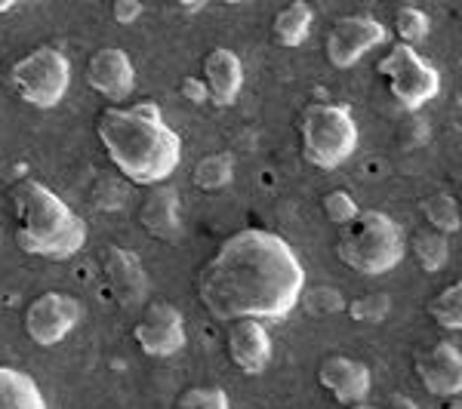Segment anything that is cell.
Returning a JSON list of instances; mask_svg holds the SVG:
<instances>
[{"label": "cell", "mask_w": 462, "mask_h": 409, "mask_svg": "<svg viewBox=\"0 0 462 409\" xmlns=\"http://www.w3.org/2000/svg\"><path fill=\"white\" fill-rule=\"evenodd\" d=\"M324 215L327 219L333 222L337 228H342V225H348V222L355 219L357 215V204H355V197L348 195L346 188H337V191H327L324 195Z\"/></svg>", "instance_id": "28"}, {"label": "cell", "mask_w": 462, "mask_h": 409, "mask_svg": "<svg viewBox=\"0 0 462 409\" xmlns=\"http://www.w3.org/2000/svg\"><path fill=\"white\" fill-rule=\"evenodd\" d=\"M346 314L357 323H383L392 314V295L389 293H367L346 302Z\"/></svg>", "instance_id": "24"}, {"label": "cell", "mask_w": 462, "mask_h": 409, "mask_svg": "<svg viewBox=\"0 0 462 409\" xmlns=\"http://www.w3.org/2000/svg\"><path fill=\"white\" fill-rule=\"evenodd\" d=\"M198 299L222 323L284 321L300 308L305 268L281 234L244 228L198 271Z\"/></svg>", "instance_id": "1"}, {"label": "cell", "mask_w": 462, "mask_h": 409, "mask_svg": "<svg viewBox=\"0 0 462 409\" xmlns=\"http://www.w3.org/2000/svg\"><path fill=\"white\" fill-rule=\"evenodd\" d=\"M102 277H106L108 295L121 308H136L148 295V274L143 259L126 247H108L106 265H102Z\"/></svg>", "instance_id": "12"}, {"label": "cell", "mask_w": 462, "mask_h": 409, "mask_svg": "<svg viewBox=\"0 0 462 409\" xmlns=\"http://www.w3.org/2000/svg\"><path fill=\"white\" fill-rule=\"evenodd\" d=\"M300 302L309 308V314H315V317H327V314H339V311H346V299H342V293L337 286H311V289L305 286Z\"/></svg>", "instance_id": "27"}, {"label": "cell", "mask_w": 462, "mask_h": 409, "mask_svg": "<svg viewBox=\"0 0 462 409\" xmlns=\"http://www.w3.org/2000/svg\"><path fill=\"white\" fill-rule=\"evenodd\" d=\"M143 13H145V6L139 4V0H117V4L111 6V19H115L117 25H133Z\"/></svg>", "instance_id": "29"}, {"label": "cell", "mask_w": 462, "mask_h": 409, "mask_svg": "<svg viewBox=\"0 0 462 409\" xmlns=\"http://www.w3.org/2000/svg\"><path fill=\"white\" fill-rule=\"evenodd\" d=\"M407 247L413 250L416 262H420L422 271H429V274L441 271V268L447 265V259H450V241H447L444 234L431 232V228L416 232L413 237H410Z\"/></svg>", "instance_id": "20"}, {"label": "cell", "mask_w": 462, "mask_h": 409, "mask_svg": "<svg viewBox=\"0 0 462 409\" xmlns=\"http://www.w3.org/2000/svg\"><path fill=\"white\" fill-rule=\"evenodd\" d=\"M139 225L154 241H176L182 232V219H179V191L170 188L167 182L154 185L152 195L139 206Z\"/></svg>", "instance_id": "17"}, {"label": "cell", "mask_w": 462, "mask_h": 409, "mask_svg": "<svg viewBox=\"0 0 462 409\" xmlns=\"http://www.w3.org/2000/svg\"><path fill=\"white\" fill-rule=\"evenodd\" d=\"M84 321V304H80L69 293H41L37 299L25 308L22 326H25V336L41 348L59 345L69 332Z\"/></svg>", "instance_id": "8"}, {"label": "cell", "mask_w": 462, "mask_h": 409, "mask_svg": "<svg viewBox=\"0 0 462 409\" xmlns=\"http://www.w3.org/2000/svg\"><path fill=\"white\" fill-rule=\"evenodd\" d=\"M318 382L337 404L361 406L367 400L370 388H374V373H370L367 363L355 360V357L330 354L327 360H320Z\"/></svg>", "instance_id": "11"}, {"label": "cell", "mask_w": 462, "mask_h": 409, "mask_svg": "<svg viewBox=\"0 0 462 409\" xmlns=\"http://www.w3.org/2000/svg\"><path fill=\"white\" fill-rule=\"evenodd\" d=\"M413 369L422 388L435 394V397L447 400V397H457L462 391V354L450 341H438L429 351L416 354Z\"/></svg>", "instance_id": "13"}, {"label": "cell", "mask_w": 462, "mask_h": 409, "mask_svg": "<svg viewBox=\"0 0 462 409\" xmlns=\"http://www.w3.org/2000/svg\"><path fill=\"white\" fill-rule=\"evenodd\" d=\"M385 37V25L376 16H367V13H352V16H339L327 32V62L333 68H352V65L361 62L370 50L383 47Z\"/></svg>", "instance_id": "9"}, {"label": "cell", "mask_w": 462, "mask_h": 409, "mask_svg": "<svg viewBox=\"0 0 462 409\" xmlns=\"http://www.w3.org/2000/svg\"><path fill=\"white\" fill-rule=\"evenodd\" d=\"M182 99H189L191 105H204V102H210V95H207V86L200 77H185L182 80Z\"/></svg>", "instance_id": "30"}, {"label": "cell", "mask_w": 462, "mask_h": 409, "mask_svg": "<svg viewBox=\"0 0 462 409\" xmlns=\"http://www.w3.org/2000/svg\"><path fill=\"white\" fill-rule=\"evenodd\" d=\"M379 409H420V404H413V400L404 397V394H394V397L385 400Z\"/></svg>", "instance_id": "31"}, {"label": "cell", "mask_w": 462, "mask_h": 409, "mask_svg": "<svg viewBox=\"0 0 462 409\" xmlns=\"http://www.w3.org/2000/svg\"><path fill=\"white\" fill-rule=\"evenodd\" d=\"M204 86L207 95H210L213 105L226 108L237 99L244 86V65L237 53H231L228 47H213L210 53L204 56Z\"/></svg>", "instance_id": "16"}, {"label": "cell", "mask_w": 462, "mask_h": 409, "mask_svg": "<svg viewBox=\"0 0 462 409\" xmlns=\"http://www.w3.org/2000/svg\"><path fill=\"white\" fill-rule=\"evenodd\" d=\"M16 243L22 252L41 259H71L87 243V222L43 182L22 176L10 191Z\"/></svg>", "instance_id": "3"}, {"label": "cell", "mask_w": 462, "mask_h": 409, "mask_svg": "<svg viewBox=\"0 0 462 409\" xmlns=\"http://www.w3.org/2000/svg\"><path fill=\"white\" fill-rule=\"evenodd\" d=\"M429 25H431L429 16L422 10H416V6H401L394 13V32H398L404 47L416 50V43H422L429 37Z\"/></svg>", "instance_id": "25"}, {"label": "cell", "mask_w": 462, "mask_h": 409, "mask_svg": "<svg viewBox=\"0 0 462 409\" xmlns=\"http://www.w3.org/2000/svg\"><path fill=\"white\" fill-rule=\"evenodd\" d=\"M337 256L364 277L389 274L407 256L404 228L383 210H357L355 219L339 228Z\"/></svg>", "instance_id": "4"}, {"label": "cell", "mask_w": 462, "mask_h": 409, "mask_svg": "<svg viewBox=\"0 0 462 409\" xmlns=\"http://www.w3.org/2000/svg\"><path fill=\"white\" fill-rule=\"evenodd\" d=\"M235 178V158L231 151H219V154H207L195 163V173H191V182L204 191H219Z\"/></svg>", "instance_id": "21"}, {"label": "cell", "mask_w": 462, "mask_h": 409, "mask_svg": "<svg viewBox=\"0 0 462 409\" xmlns=\"http://www.w3.org/2000/svg\"><path fill=\"white\" fill-rule=\"evenodd\" d=\"M348 409H374V406H364V404H361V406H348Z\"/></svg>", "instance_id": "34"}, {"label": "cell", "mask_w": 462, "mask_h": 409, "mask_svg": "<svg viewBox=\"0 0 462 409\" xmlns=\"http://www.w3.org/2000/svg\"><path fill=\"white\" fill-rule=\"evenodd\" d=\"M311 22H315V13H311V6L302 4V0H296V4L284 6V10L274 16L272 34H274V41H278L281 47L296 50V47H302L305 37H309Z\"/></svg>", "instance_id": "19"}, {"label": "cell", "mask_w": 462, "mask_h": 409, "mask_svg": "<svg viewBox=\"0 0 462 409\" xmlns=\"http://www.w3.org/2000/svg\"><path fill=\"white\" fill-rule=\"evenodd\" d=\"M96 136L117 173L133 185H163L182 163V139L154 102L108 105L96 117Z\"/></svg>", "instance_id": "2"}, {"label": "cell", "mask_w": 462, "mask_h": 409, "mask_svg": "<svg viewBox=\"0 0 462 409\" xmlns=\"http://www.w3.org/2000/svg\"><path fill=\"white\" fill-rule=\"evenodd\" d=\"M204 10V0H198V4H179L176 13H185V16H195V13Z\"/></svg>", "instance_id": "32"}, {"label": "cell", "mask_w": 462, "mask_h": 409, "mask_svg": "<svg viewBox=\"0 0 462 409\" xmlns=\"http://www.w3.org/2000/svg\"><path fill=\"white\" fill-rule=\"evenodd\" d=\"M376 71L383 74L392 99L404 111L426 108L441 93V74H438V68L426 56H420V50L404 47V43H398V47L379 59Z\"/></svg>", "instance_id": "7"}, {"label": "cell", "mask_w": 462, "mask_h": 409, "mask_svg": "<svg viewBox=\"0 0 462 409\" xmlns=\"http://www.w3.org/2000/svg\"><path fill=\"white\" fill-rule=\"evenodd\" d=\"M422 215H426L429 228L444 237L457 234L459 232V206L457 200H453L450 195H444V191H438V195H431L422 200Z\"/></svg>", "instance_id": "22"}, {"label": "cell", "mask_w": 462, "mask_h": 409, "mask_svg": "<svg viewBox=\"0 0 462 409\" xmlns=\"http://www.w3.org/2000/svg\"><path fill=\"white\" fill-rule=\"evenodd\" d=\"M133 339L148 357H173L185 348V317L176 304L154 299L133 326Z\"/></svg>", "instance_id": "10"}, {"label": "cell", "mask_w": 462, "mask_h": 409, "mask_svg": "<svg viewBox=\"0 0 462 409\" xmlns=\"http://www.w3.org/2000/svg\"><path fill=\"white\" fill-rule=\"evenodd\" d=\"M87 84L111 102H124L136 86V68L121 47H102L87 62Z\"/></svg>", "instance_id": "14"}, {"label": "cell", "mask_w": 462, "mask_h": 409, "mask_svg": "<svg viewBox=\"0 0 462 409\" xmlns=\"http://www.w3.org/2000/svg\"><path fill=\"white\" fill-rule=\"evenodd\" d=\"M429 314L441 330L459 332L462 330V284L444 286L441 293L429 302Z\"/></svg>", "instance_id": "23"}, {"label": "cell", "mask_w": 462, "mask_h": 409, "mask_svg": "<svg viewBox=\"0 0 462 409\" xmlns=\"http://www.w3.org/2000/svg\"><path fill=\"white\" fill-rule=\"evenodd\" d=\"M173 409H231V404L219 385H191L179 394Z\"/></svg>", "instance_id": "26"}, {"label": "cell", "mask_w": 462, "mask_h": 409, "mask_svg": "<svg viewBox=\"0 0 462 409\" xmlns=\"http://www.w3.org/2000/svg\"><path fill=\"white\" fill-rule=\"evenodd\" d=\"M0 409H47V400L32 376L0 363Z\"/></svg>", "instance_id": "18"}, {"label": "cell", "mask_w": 462, "mask_h": 409, "mask_svg": "<svg viewBox=\"0 0 462 409\" xmlns=\"http://www.w3.org/2000/svg\"><path fill=\"white\" fill-rule=\"evenodd\" d=\"M302 158L318 169L342 167L357 148V123L348 105L311 102L300 114Z\"/></svg>", "instance_id": "5"}, {"label": "cell", "mask_w": 462, "mask_h": 409, "mask_svg": "<svg viewBox=\"0 0 462 409\" xmlns=\"http://www.w3.org/2000/svg\"><path fill=\"white\" fill-rule=\"evenodd\" d=\"M13 10V0H0V13H10Z\"/></svg>", "instance_id": "33"}, {"label": "cell", "mask_w": 462, "mask_h": 409, "mask_svg": "<svg viewBox=\"0 0 462 409\" xmlns=\"http://www.w3.org/2000/svg\"><path fill=\"white\" fill-rule=\"evenodd\" d=\"M10 84L25 105L43 111L56 108L71 86V65L62 50L43 43L28 56H22L19 62H13Z\"/></svg>", "instance_id": "6"}, {"label": "cell", "mask_w": 462, "mask_h": 409, "mask_svg": "<svg viewBox=\"0 0 462 409\" xmlns=\"http://www.w3.org/2000/svg\"><path fill=\"white\" fill-rule=\"evenodd\" d=\"M228 357L247 376L265 373L272 363V336L259 321H235L228 326Z\"/></svg>", "instance_id": "15"}]
</instances>
